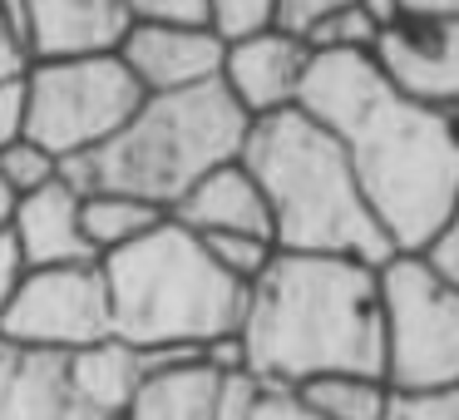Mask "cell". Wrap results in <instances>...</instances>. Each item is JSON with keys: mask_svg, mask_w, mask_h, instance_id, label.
Returning <instances> with one entry per match:
<instances>
[{"mask_svg": "<svg viewBox=\"0 0 459 420\" xmlns=\"http://www.w3.org/2000/svg\"><path fill=\"white\" fill-rule=\"evenodd\" d=\"M370 60L390 90L429 109L459 104V15H410L400 11L370 45Z\"/></svg>", "mask_w": 459, "mask_h": 420, "instance_id": "9", "label": "cell"}, {"mask_svg": "<svg viewBox=\"0 0 459 420\" xmlns=\"http://www.w3.org/2000/svg\"><path fill=\"white\" fill-rule=\"evenodd\" d=\"M390 420H459V386L425 390V396H395Z\"/></svg>", "mask_w": 459, "mask_h": 420, "instance_id": "27", "label": "cell"}, {"mask_svg": "<svg viewBox=\"0 0 459 420\" xmlns=\"http://www.w3.org/2000/svg\"><path fill=\"white\" fill-rule=\"evenodd\" d=\"M163 218H169V213L149 208V203H139V198H124V193H84L80 198V232H84V242H90L94 262L119 252V248H129L134 238L159 228Z\"/></svg>", "mask_w": 459, "mask_h": 420, "instance_id": "18", "label": "cell"}, {"mask_svg": "<svg viewBox=\"0 0 459 420\" xmlns=\"http://www.w3.org/2000/svg\"><path fill=\"white\" fill-rule=\"evenodd\" d=\"M242 420H321L297 390H281V386H252L247 396V416Z\"/></svg>", "mask_w": 459, "mask_h": 420, "instance_id": "26", "label": "cell"}, {"mask_svg": "<svg viewBox=\"0 0 459 420\" xmlns=\"http://www.w3.org/2000/svg\"><path fill=\"white\" fill-rule=\"evenodd\" d=\"M11 203H15V198L5 193V183H0V228H5V218H11Z\"/></svg>", "mask_w": 459, "mask_h": 420, "instance_id": "35", "label": "cell"}, {"mask_svg": "<svg viewBox=\"0 0 459 420\" xmlns=\"http://www.w3.org/2000/svg\"><path fill=\"white\" fill-rule=\"evenodd\" d=\"M242 169L257 179L267 198L277 252L356 258L370 267L390 258V242L360 198L346 149L311 114L281 109L267 119H252L247 144H242Z\"/></svg>", "mask_w": 459, "mask_h": 420, "instance_id": "3", "label": "cell"}, {"mask_svg": "<svg viewBox=\"0 0 459 420\" xmlns=\"http://www.w3.org/2000/svg\"><path fill=\"white\" fill-rule=\"evenodd\" d=\"M222 50L228 40H218L208 25H129L114 55L143 94H173L218 80Z\"/></svg>", "mask_w": 459, "mask_h": 420, "instance_id": "12", "label": "cell"}, {"mask_svg": "<svg viewBox=\"0 0 459 420\" xmlns=\"http://www.w3.org/2000/svg\"><path fill=\"white\" fill-rule=\"evenodd\" d=\"M301 114L336 134L390 252H420L459 193V129L449 109L390 90L370 55H311Z\"/></svg>", "mask_w": 459, "mask_h": 420, "instance_id": "1", "label": "cell"}, {"mask_svg": "<svg viewBox=\"0 0 459 420\" xmlns=\"http://www.w3.org/2000/svg\"><path fill=\"white\" fill-rule=\"evenodd\" d=\"M252 119L232 104L218 80L198 90L143 94L139 109L124 119L109 144L60 159L55 179L84 193H124L149 208L169 213L203 173L242 159Z\"/></svg>", "mask_w": 459, "mask_h": 420, "instance_id": "4", "label": "cell"}, {"mask_svg": "<svg viewBox=\"0 0 459 420\" xmlns=\"http://www.w3.org/2000/svg\"><path fill=\"white\" fill-rule=\"evenodd\" d=\"M0 11L25 40L30 60L114 55L134 25L124 0H0Z\"/></svg>", "mask_w": 459, "mask_h": 420, "instance_id": "10", "label": "cell"}, {"mask_svg": "<svg viewBox=\"0 0 459 420\" xmlns=\"http://www.w3.org/2000/svg\"><path fill=\"white\" fill-rule=\"evenodd\" d=\"M178 361H198V356L193 351H134L114 337L94 341V346H80V351H65L74 390H80V400L100 420H119L129 410V400L139 396L143 381L159 366H178Z\"/></svg>", "mask_w": 459, "mask_h": 420, "instance_id": "14", "label": "cell"}, {"mask_svg": "<svg viewBox=\"0 0 459 420\" xmlns=\"http://www.w3.org/2000/svg\"><path fill=\"white\" fill-rule=\"evenodd\" d=\"M11 366H15V346L0 341V420H5V390H11Z\"/></svg>", "mask_w": 459, "mask_h": 420, "instance_id": "34", "label": "cell"}, {"mask_svg": "<svg viewBox=\"0 0 459 420\" xmlns=\"http://www.w3.org/2000/svg\"><path fill=\"white\" fill-rule=\"evenodd\" d=\"M25 70H30V50H25V40L15 35V25L5 21V11H0V84L21 80Z\"/></svg>", "mask_w": 459, "mask_h": 420, "instance_id": "30", "label": "cell"}, {"mask_svg": "<svg viewBox=\"0 0 459 420\" xmlns=\"http://www.w3.org/2000/svg\"><path fill=\"white\" fill-rule=\"evenodd\" d=\"M25 139V74L0 84V149Z\"/></svg>", "mask_w": 459, "mask_h": 420, "instance_id": "29", "label": "cell"}, {"mask_svg": "<svg viewBox=\"0 0 459 420\" xmlns=\"http://www.w3.org/2000/svg\"><path fill=\"white\" fill-rule=\"evenodd\" d=\"M5 420H100L80 400L65 351H15Z\"/></svg>", "mask_w": 459, "mask_h": 420, "instance_id": "17", "label": "cell"}, {"mask_svg": "<svg viewBox=\"0 0 459 420\" xmlns=\"http://www.w3.org/2000/svg\"><path fill=\"white\" fill-rule=\"evenodd\" d=\"M449 119H455V129H459V104H455V109H449Z\"/></svg>", "mask_w": 459, "mask_h": 420, "instance_id": "36", "label": "cell"}, {"mask_svg": "<svg viewBox=\"0 0 459 420\" xmlns=\"http://www.w3.org/2000/svg\"><path fill=\"white\" fill-rule=\"evenodd\" d=\"M55 173H60V163H55L40 144H30V139H15V144L0 149V183H5L11 198H25V193L55 183Z\"/></svg>", "mask_w": 459, "mask_h": 420, "instance_id": "22", "label": "cell"}, {"mask_svg": "<svg viewBox=\"0 0 459 420\" xmlns=\"http://www.w3.org/2000/svg\"><path fill=\"white\" fill-rule=\"evenodd\" d=\"M109 297V337L134 351H193L232 337L247 287L208 258L198 232L163 218L129 248L100 258Z\"/></svg>", "mask_w": 459, "mask_h": 420, "instance_id": "5", "label": "cell"}, {"mask_svg": "<svg viewBox=\"0 0 459 420\" xmlns=\"http://www.w3.org/2000/svg\"><path fill=\"white\" fill-rule=\"evenodd\" d=\"M25 258H21V248H15V238H11V228H0V311H5V302L15 297V287H21V277H25Z\"/></svg>", "mask_w": 459, "mask_h": 420, "instance_id": "31", "label": "cell"}, {"mask_svg": "<svg viewBox=\"0 0 459 420\" xmlns=\"http://www.w3.org/2000/svg\"><path fill=\"white\" fill-rule=\"evenodd\" d=\"M203 248H208V258L218 262L232 282H242V287H252V282L267 272V262L277 258V242L247 238V232H212V238H203Z\"/></svg>", "mask_w": 459, "mask_h": 420, "instance_id": "21", "label": "cell"}, {"mask_svg": "<svg viewBox=\"0 0 459 420\" xmlns=\"http://www.w3.org/2000/svg\"><path fill=\"white\" fill-rule=\"evenodd\" d=\"M376 21H370L360 5H346V11L326 15V21H316L301 40H307L311 55H370V45H376Z\"/></svg>", "mask_w": 459, "mask_h": 420, "instance_id": "20", "label": "cell"}, {"mask_svg": "<svg viewBox=\"0 0 459 420\" xmlns=\"http://www.w3.org/2000/svg\"><path fill=\"white\" fill-rule=\"evenodd\" d=\"M400 11H410V15H459V0H400Z\"/></svg>", "mask_w": 459, "mask_h": 420, "instance_id": "32", "label": "cell"}, {"mask_svg": "<svg viewBox=\"0 0 459 420\" xmlns=\"http://www.w3.org/2000/svg\"><path fill=\"white\" fill-rule=\"evenodd\" d=\"M346 5H360V0H277V31L287 35H307L316 21H326V15L346 11Z\"/></svg>", "mask_w": 459, "mask_h": 420, "instance_id": "28", "label": "cell"}, {"mask_svg": "<svg viewBox=\"0 0 459 420\" xmlns=\"http://www.w3.org/2000/svg\"><path fill=\"white\" fill-rule=\"evenodd\" d=\"M109 337V297L100 262L30 267L0 311V341L15 351H80Z\"/></svg>", "mask_w": 459, "mask_h": 420, "instance_id": "8", "label": "cell"}, {"mask_svg": "<svg viewBox=\"0 0 459 420\" xmlns=\"http://www.w3.org/2000/svg\"><path fill=\"white\" fill-rule=\"evenodd\" d=\"M360 11L376 21V31H385V25L400 15V0H360Z\"/></svg>", "mask_w": 459, "mask_h": 420, "instance_id": "33", "label": "cell"}, {"mask_svg": "<svg viewBox=\"0 0 459 420\" xmlns=\"http://www.w3.org/2000/svg\"><path fill=\"white\" fill-rule=\"evenodd\" d=\"M420 258L429 262L435 277H445L449 287H459V193H455V203H449L445 223L435 228V238L420 248Z\"/></svg>", "mask_w": 459, "mask_h": 420, "instance_id": "24", "label": "cell"}, {"mask_svg": "<svg viewBox=\"0 0 459 420\" xmlns=\"http://www.w3.org/2000/svg\"><path fill=\"white\" fill-rule=\"evenodd\" d=\"M238 341L252 386L297 390L301 381L336 371L380 376L376 267L356 258L277 252L247 287Z\"/></svg>", "mask_w": 459, "mask_h": 420, "instance_id": "2", "label": "cell"}, {"mask_svg": "<svg viewBox=\"0 0 459 420\" xmlns=\"http://www.w3.org/2000/svg\"><path fill=\"white\" fill-rule=\"evenodd\" d=\"M307 70H311L307 40L267 25V31H257V35L228 40L218 84L232 94V104H238L247 119H267V114L297 109Z\"/></svg>", "mask_w": 459, "mask_h": 420, "instance_id": "11", "label": "cell"}, {"mask_svg": "<svg viewBox=\"0 0 459 420\" xmlns=\"http://www.w3.org/2000/svg\"><path fill=\"white\" fill-rule=\"evenodd\" d=\"M380 381L395 396L459 386V287L429 272L420 252H390L376 267Z\"/></svg>", "mask_w": 459, "mask_h": 420, "instance_id": "6", "label": "cell"}, {"mask_svg": "<svg viewBox=\"0 0 459 420\" xmlns=\"http://www.w3.org/2000/svg\"><path fill=\"white\" fill-rule=\"evenodd\" d=\"M208 5V31L218 40H242L277 21V0H203Z\"/></svg>", "mask_w": 459, "mask_h": 420, "instance_id": "23", "label": "cell"}, {"mask_svg": "<svg viewBox=\"0 0 459 420\" xmlns=\"http://www.w3.org/2000/svg\"><path fill=\"white\" fill-rule=\"evenodd\" d=\"M169 218L178 223V228L198 232V238H212V232H247V238L272 242L267 198H262L257 179L242 169V159L203 173V179L169 208Z\"/></svg>", "mask_w": 459, "mask_h": 420, "instance_id": "16", "label": "cell"}, {"mask_svg": "<svg viewBox=\"0 0 459 420\" xmlns=\"http://www.w3.org/2000/svg\"><path fill=\"white\" fill-rule=\"evenodd\" d=\"M134 25H208L203 0H124Z\"/></svg>", "mask_w": 459, "mask_h": 420, "instance_id": "25", "label": "cell"}, {"mask_svg": "<svg viewBox=\"0 0 459 420\" xmlns=\"http://www.w3.org/2000/svg\"><path fill=\"white\" fill-rule=\"evenodd\" d=\"M5 228H11L25 267H74V262H94L90 242L80 232V193L65 188L60 179L25 193V198H15Z\"/></svg>", "mask_w": 459, "mask_h": 420, "instance_id": "15", "label": "cell"}, {"mask_svg": "<svg viewBox=\"0 0 459 420\" xmlns=\"http://www.w3.org/2000/svg\"><path fill=\"white\" fill-rule=\"evenodd\" d=\"M297 396L316 410L321 420H390L395 390L380 376H356V371H336V376L301 381Z\"/></svg>", "mask_w": 459, "mask_h": 420, "instance_id": "19", "label": "cell"}, {"mask_svg": "<svg viewBox=\"0 0 459 420\" xmlns=\"http://www.w3.org/2000/svg\"><path fill=\"white\" fill-rule=\"evenodd\" d=\"M247 396V376H218L203 361H178L153 371L119 420H242Z\"/></svg>", "mask_w": 459, "mask_h": 420, "instance_id": "13", "label": "cell"}, {"mask_svg": "<svg viewBox=\"0 0 459 420\" xmlns=\"http://www.w3.org/2000/svg\"><path fill=\"white\" fill-rule=\"evenodd\" d=\"M143 90L119 55L80 60H30L25 70V139L40 144L55 163L109 144L139 109Z\"/></svg>", "mask_w": 459, "mask_h": 420, "instance_id": "7", "label": "cell"}]
</instances>
